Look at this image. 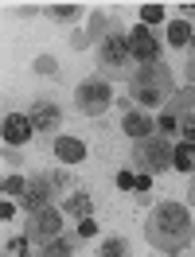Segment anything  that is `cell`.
<instances>
[{
	"instance_id": "obj_1",
	"label": "cell",
	"mask_w": 195,
	"mask_h": 257,
	"mask_svg": "<svg viewBox=\"0 0 195 257\" xmlns=\"http://www.w3.org/2000/svg\"><path fill=\"white\" fill-rule=\"evenodd\" d=\"M145 238L152 249L176 257L195 241V218L183 203H156L145 218Z\"/></svg>"
},
{
	"instance_id": "obj_2",
	"label": "cell",
	"mask_w": 195,
	"mask_h": 257,
	"mask_svg": "<svg viewBox=\"0 0 195 257\" xmlns=\"http://www.w3.org/2000/svg\"><path fill=\"white\" fill-rule=\"evenodd\" d=\"M172 160H176V145L168 137H160V133H152L145 141H133L129 164H133L137 176H164L172 168Z\"/></svg>"
},
{
	"instance_id": "obj_3",
	"label": "cell",
	"mask_w": 195,
	"mask_h": 257,
	"mask_svg": "<svg viewBox=\"0 0 195 257\" xmlns=\"http://www.w3.org/2000/svg\"><path fill=\"white\" fill-rule=\"evenodd\" d=\"M172 74H168V63H152V66H137L133 70V97L152 109V105H164V94H172Z\"/></svg>"
},
{
	"instance_id": "obj_4",
	"label": "cell",
	"mask_w": 195,
	"mask_h": 257,
	"mask_svg": "<svg viewBox=\"0 0 195 257\" xmlns=\"http://www.w3.org/2000/svg\"><path fill=\"white\" fill-rule=\"evenodd\" d=\"M98 66L106 70V78H133V55H129V35L110 28V35L98 47Z\"/></svg>"
},
{
	"instance_id": "obj_5",
	"label": "cell",
	"mask_w": 195,
	"mask_h": 257,
	"mask_svg": "<svg viewBox=\"0 0 195 257\" xmlns=\"http://www.w3.org/2000/svg\"><path fill=\"white\" fill-rule=\"evenodd\" d=\"M114 105V90H110V78L106 74H94V78L78 82L74 90V109L82 117H102V113Z\"/></svg>"
},
{
	"instance_id": "obj_6",
	"label": "cell",
	"mask_w": 195,
	"mask_h": 257,
	"mask_svg": "<svg viewBox=\"0 0 195 257\" xmlns=\"http://www.w3.org/2000/svg\"><path fill=\"white\" fill-rule=\"evenodd\" d=\"M24 238L32 241V245H47V241L63 238V214L55 207L47 210H35V214H28V226H24Z\"/></svg>"
},
{
	"instance_id": "obj_7",
	"label": "cell",
	"mask_w": 195,
	"mask_h": 257,
	"mask_svg": "<svg viewBox=\"0 0 195 257\" xmlns=\"http://www.w3.org/2000/svg\"><path fill=\"white\" fill-rule=\"evenodd\" d=\"M129 55H133V63H137V66L160 63V39L148 32L145 24H137V28L129 32Z\"/></svg>"
},
{
	"instance_id": "obj_8",
	"label": "cell",
	"mask_w": 195,
	"mask_h": 257,
	"mask_svg": "<svg viewBox=\"0 0 195 257\" xmlns=\"http://www.w3.org/2000/svg\"><path fill=\"white\" fill-rule=\"evenodd\" d=\"M55 195H59V191H55L51 176H35V179H28V191H24V199H20V207L28 210V214H35V210H47Z\"/></svg>"
},
{
	"instance_id": "obj_9",
	"label": "cell",
	"mask_w": 195,
	"mask_h": 257,
	"mask_svg": "<svg viewBox=\"0 0 195 257\" xmlns=\"http://www.w3.org/2000/svg\"><path fill=\"white\" fill-rule=\"evenodd\" d=\"M28 117H32L35 133H59V125H63V113H59V105H55V97H39V101H32Z\"/></svg>"
},
{
	"instance_id": "obj_10",
	"label": "cell",
	"mask_w": 195,
	"mask_h": 257,
	"mask_svg": "<svg viewBox=\"0 0 195 257\" xmlns=\"http://www.w3.org/2000/svg\"><path fill=\"white\" fill-rule=\"evenodd\" d=\"M32 137H35V128H32V117H28V113H8V117H4V145L20 148V145H28Z\"/></svg>"
},
{
	"instance_id": "obj_11",
	"label": "cell",
	"mask_w": 195,
	"mask_h": 257,
	"mask_svg": "<svg viewBox=\"0 0 195 257\" xmlns=\"http://www.w3.org/2000/svg\"><path fill=\"white\" fill-rule=\"evenodd\" d=\"M121 133H125L129 141H145V137L156 133V121H152L148 113H141V109H125V117H121Z\"/></svg>"
},
{
	"instance_id": "obj_12",
	"label": "cell",
	"mask_w": 195,
	"mask_h": 257,
	"mask_svg": "<svg viewBox=\"0 0 195 257\" xmlns=\"http://www.w3.org/2000/svg\"><path fill=\"white\" fill-rule=\"evenodd\" d=\"M55 160L59 164H82L86 160V145H82L78 137H55Z\"/></svg>"
},
{
	"instance_id": "obj_13",
	"label": "cell",
	"mask_w": 195,
	"mask_h": 257,
	"mask_svg": "<svg viewBox=\"0 0 195 257\" xmlns=\"http://www.w3.org/2000/svg\"><path fill=\"white\" fill-rule=\"evenodd\" d=\"M78 241L82 238H66V234H63V238L39 245V253H35V257H74V253H78Z\"/></svg>"
},
{
	"instance_id": "obj_14",
	"label": "cell",
	"mask_w": 195,
	"mask_h": 257,
	"mask_svg": "<svg viewBox=\"0 0 195 257\" xmlns=\"http://www.w3.org/2000/svg\"><path fill=\"white\" fill-rule=\"evenodd\" d=\"M191 39H195V32H191L187 20H172V24H168V43H172V47L187 51V47H191Z\"/></svg>"
},
{
	"instance_id": "obj_15",
	"label": "cell",
	"mask_w": 195,
	"mask_h": 257,
	"mask_svg": "<svg viewBox=\"0 0 195 257\" xmlns=\"http://www.w3.org/2000/svg\"><path fill=\"white\" fill-rule=\"evenodd\" d=\"M66 214H74V218H94V199L86 191H74V195H66Z\"/></svg>"
},
{
	"instance_id": "obj_16",
	"label": "cell",
	"mask_w": 195,
	"mask_h": 257,
	"mask_svg": "<svg viewBox=\"0 0 195 257\" xmlns=\"http://www.w3.org/2000/svg\"><path fill=\"white\" fill-rule=\"evenodd\" d=\"M98 257H133V245H129V238L114 234V238H102V245H98Z\"/></svg>"
},
{
	"instance_id": "obj_17",
	"label": "cell",
	"mask_w": 195,
	"mask_h": 257,
	"mask_svg": "<svg viewBox=\"0 0 195 257\" xmlns=\"http://www.w3.org/2000/svg\"><path fill=\"white\" fill-rule=\"evenodd\" d=\"M172 168L195 176V145H191V141H179V145H176V160H172Z\"/></svg>"
},
{
	"instance_id": "obj_18",
	"label": "cell",
	"mask_w": 195,
	"mask_h": 257,
	"mask_svg": "<svg viewBox=\"0 0 195 257\" xmlns=\"http://www.w3.org/2000/svg\"><path fill=\"white\" fill-rule=\"evenodd\" d=\"M4 257H32V241L24 238V234H20V238H8L4 241Z\"/></svg>"
},
{
	"instance_id": "obj_19",
	"label": "cell",
	"mask_w": 195,
	"mask_h": 257,
	"mask_svg": "<svg viewBox=\"0 0 195 257\" xmlns=\"http://www.w3.org/2000/svg\"><path fill=\"white\" fill-rule=\"evenodd\" d=\"M0 191H4V195H16V199H24V191H28V179H20V176H4Z\"/></svg>"
},
{
	"instance_id": "obj_20",
	"label": "cell",
	"mask_w": 195,
	"mask_h": 257,
	"mask_svg": "<svg viewBox=\"0 0 195 257\" xmlns=\"http://www.w3.org/2000/svg\"><path fill=\"white\" fill-rule=\"evenodd\" d=\"M164 20V4H141V24L152 28V24H160Z\"/></svg>"
},
{
	"instance_id": "obj_21",
	"label": "cell",
	"mask_w": 195,
	"mask_h": 257,
	"mask_svg": "<svg viewBox=\"0 0 195 257\" xmlns=\"http://www.w3.org/2000/svg\"><path fill=\"white\" fill-rule=\"evenodd\" d=\"M47 16L51 20H74V16H78V8H74V4H51Z\"/></svg>"
},
{
	"instance_id": "obj_22",
	"label": "cell",
	"mask_w": 195,
	"mask_h": 257,
	"mask_svg": "<svg viewBox=\"0 0 195 257\" xmlns=\"http://www.w3.org/2000/svg\"><path fill=\"white\" fill-rule=\"evenodd\" d=\"M114 183H117V191H133V183H137V172H133V168H121Z\"/></svg>"
},
{
	"instance_id": "obj_23",
	"label": "cell",
	"mask_w": 195,
	"mask_h": 257,
	"mask_svg": "<svg viewBox=\"0 0 195 257\" xmlns=\"http://www.w3.org/2000/svg\"><path fill=\"white\" fill-rule=\"evenodd\" d=\"M179 137L195 145V113H183V117H179Z\"/></svg>"
},
{
	"instance_id": "obj_24",
	"label": "cell",
	"mask_w": 195,
	"mask_h": 257,
	"mask_svg": "<svg viewBox=\"0 0 195 257\" xmlns=\"http://www.w3.org/2000/svg\"><path fill=\"white\" fill-rule=\"evenodd\" d=\"M156 133H160V137H172V133H179V117H168V113H164L160 121H156Z\"/></svg>"
},
{
	"instance_id": "obj_25",
	"label": "cell",
	"mask_w": 195,
	"mask_h": 257,
	"mask_svg": "<svg viewBox=\"0 0 195 257\" xmlns=\"http://www.w3.org/2000/svg\"><path fill=\"white\" fill-rule=\"evenodd\" d=\"M133 191H137V199L145 203L148 191H152V176H137V183H133Z\"/></svg>"
},
{
	"instance_id": "obj_26",
	"label": "cell",
	"mask_w": 195,
	"mask_h": 257,
	"mask_svg": "<svg viewBox=\"0 0 195 257\" xmlns=\"http://www.w3.org/2000/svg\"><path fill=\"white\" fill-rule=\"evenodd\" d=\"M78 238L82 241H86V238H98V222H94V218H82V222H78Z\"/></svg>"
},
{
	"instance_id": "obj_27",
	"label": "cell",
	"mask_w": 195,
	"mask_h": 257,
	"mask_svg": "<svg viewBox=\"0 0 195 257\" xmlns=\"http://www.w3.org/2000/svg\"><path fill=\"white\" fill-rule=\"evenodd\" d=\"M51 183H55V191H66V187H70V176H66V172H51Z\"/></svg>"
},
{
	"instance_id": "obj_28",
	"label": "cell",
	"mask_w": 195,
	"mask_h": 257,
	"mask_svg": "<svg viewBox=\"0 0 195 257\" xmlns=\"http://www.w3.org/2000/svg\"><path fill=\"white\" fill-rule=\"evenodd\" d=\"M12 214H16V207L4 199V203H0V218H4V222H12Z\"/></svg>"
},
{
	"instance_id": "obj_29",
	"label": "cell",
	"mask_w": 195,
	"mask_h": 257,
	"mask_svg": "<svg viewBox=\"0 0 195 257\" xmlns=\"http://www.w3.org/2000/svg\"><path fill=\"white\" fill-rule=\"evenodd\" d=\"M179 12H183V20H191L195 16V4H179Z\"/></svg>"
},
{
	"instance_id": "obj_30",
	"label": "cell",
	"mask_w": 195,
	"mask_h": 257,
	"mask_svg": "<svg viewBox=\"0 0 195 257\" xmlns=\"http://www.w3.org/2000/svg\"><path fill=\"white\" fill-rule=\"evenodd\" d=\"M187 78L195 82V55H187Z\"/></svg>"
},
{
	"instance_id": "obj_31",
	"label": "cell",
	"mask_w": 195,
	"mask_h": 257,
	"mask_svg": "<svg viewBox=\"0 0 195 257\" xmlns=\"http://www.w3.org/2000/svg\"><path fill=\"white\" fill-rule=\"evenodd\" d=\"M187 55H195V39H191V47H187Z\"/></svg>"
}]
</instances>
